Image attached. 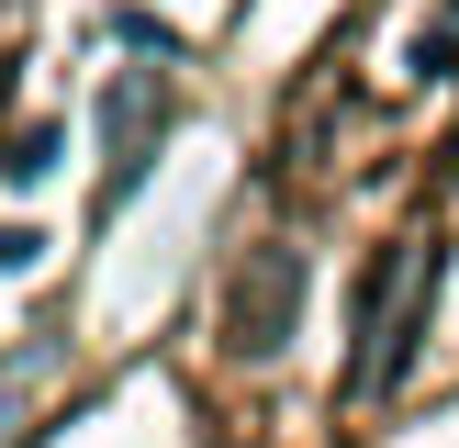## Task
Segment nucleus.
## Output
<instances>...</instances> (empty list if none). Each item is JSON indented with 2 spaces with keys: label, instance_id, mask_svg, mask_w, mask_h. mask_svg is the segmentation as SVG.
I'll list each match as a JSON object with an SVG mask.
<instances>
[{
  "label": "nucleus",
  "instance_id": "1",
  "mask_svg": "<svg viewBox=\"0 0 459 448\" xmlns=\"http://www.w3.org/2000/svg\"><path fill=\"white\" fill-rule=\"evenodd\" d=\"M303 325V246H247L224 280V348L236 358H281Z\"/></svg>",
  "mask_w": 459,
  "mask_h": 448
},
{
  "label": "nucleus",
  "instance_id": "2",
  "mask_svg": "<svg viewBox=\"0 0 459 448\" xmlns=\"http://www.w3.org/2000/svg\"><path fill=\"white\" fill-rule=\"evenodd\" d=\"M56 157H67V134H56V124H34V134H22L12 157H0V179H22V191H34V179L56 168Z\"/></svg>",
  "mask_w": 459,
  "mask_h": 448
},
{
  "label": "nucleus",
  "instance_id": "3",
  "mask_svg": "<svg viewBox=\"0 0 459 448\" xmlns=\"http://www.w3.org/2000/svg\"><path fill=\"white\" fill-rule=\"evenodd\" d=\"M45 258V236H34V224H0V280H12V269H34Z\"/></svg>",
  "mask_w": 459,
  "mask_h": 448
},
{
  "label": "nucleus",
  "instance_id": "4",
  "mask_svg": "<svg viewBox=\"0 0 459 448\" xmlns=\"http://www.w3.org/2000/svg\"><path fill=\"white\" fill-rule=\"evenodd\" d=\"M112 45H134V56L157 45V56H169V22H157V12H124V22H112Z\"/></svg>",
  "mask_w": 459,
  "mask_h": 448
}]
</instances>
